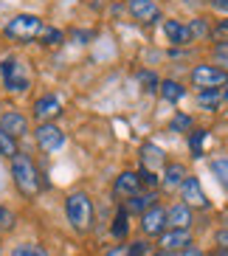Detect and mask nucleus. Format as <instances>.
Returning a JSON list of instances; mask_svg holds the SVG:
<instances>
[{
    "label": "nucleus",
    "mask_w": 228,
    "mask_h": 256,
    "mask_svg": "<svg viewBox=\"0 0 228 256\" xmlns=\"http://www.w3.org/2000/svg\"><path fill=\"white\" fill-rule=\"evenodd\" d=\"M37 144H40V150H46V152H56L62 150V144H65V132H62L56 124H40L37 127Z\"/></svg>",
    "instance_id": "6"
},
{
    "label": "nucleus",
    "mask_w": 228,
    "mask_h": 256,
    "mask_svg": "<svg viewBox=\"0 0 228 256\" xmlns=\"http://www.w3.org/2000/svg\"><path fill=\"white\" fill-rule=\"evenodd\" d=\"M146 254V242H132L127 245V256H144Z\"/></svg>",
    "instance_id": "30"
},
{
    "label": "nucleus",
    "mask_w": 228,
    "mask_h": 256,
    "mask_svg": "<svg viewBox=\"0 0 228 256\" xmlns=\"http://www.w3.org/2000/svg\"><path fill=\"white\" fill-rule=\"evenodd\" d=\"M127 8H130V14H132V20H138V23H155V20H160V8L155 0H130Z\"/></svg>",
    "instance_id": "7"
},
{
    "label": "nucleus",
    "mask_w": 228,
    "mask_h": 256,
    "mask_svg": "<svg viewBox=\"0 0 228 256\" xmlns=\"http://www.w3.org/2000/svg\"><path fill=\"white\" fill-rule=\"evenodd\" d=\"M164 228H166V211L160 208V206H152L141 217V231L146 236H158V234H164Z\"/></svg>",
    "instance_id": "9"
},
{
    "label": "nucleus",
    "mask_w": 228,
    "mask_h": 256,
    "mask_svg": "<svg viewBox=\"0 0 228 256\" xmlns=\"http://www.w3.org/2000/svg\"><path fill=\"white\" fill-rule=\"evenodd\" d=\"M107 256H127V245H118V248H113Z\"/></svg>",
    "instance_id": "36"
},
{
    "label": "nucleus",
    "mask_w": 228,
    "mask_h": 256,
    "mask_svg": "<svg viewBox=\"0 0 228 256\" xmlns=\"http://www.w3.org/2000/svg\"><path fill=\"white\" fill-rule=\"evenodd\" d=\"M40 40H42L46 46H60V42H62V31H56V28H46L42 34H40Z\"/></svg>",
    "instance_id": "28"
},
{
    "label": "nucleus",
    "mask_w": 228,
    "mask_h": 256,
    "mask_svg": "<svg viewBox=\"0 0 228 256\" xmlns=\"http://www.w3.org/2000/svg\"><path fill=\"white\" fill-rule=\"evenodd\" d=\"M183 256H203V254H200L198 248H186V250H183Z\"/></svg>",
    "instance_id": "37"
},
{
    "label": "nucleus",
    "mask_w": 228,
    "mask_h": 256,
    "mask_svg": "<svg viewBox=\"0 0 228 256\" xmlns=\"http://www.w3.org/2000/svg\"><path fill=\"white\" fill-rule=\"evenodd\" d=\"M65 217H68V222L74 226V231H79V234L90 231V226H93L90 197L84 194V192H70V194L65 197Z\"/></svg>",
    "instance_id": "1"
},
{
    "label": "nucleus",
    "mask_w": 228,
    "mask_h": 256,
    "mask_svg": "<svg viewBox=\"0 0 228 256\" xmlns=\"http://www.w3.org/2000/svg\"><path fill=\"white\" fill-rule=\"evenodd\" d=\"M46 31L42 20L37 14H17L12 17L6 26H3V34L14 42H31V40H40V34Z\"/></svg>",
    "instance_id": "3"
},
{
    "label": "nucleus",
    "mask_w": 228,
    "mask_h": 256,
    "mask_svg": "<svg viewBox=\"0 0 228 256\" xmlns=\"http://www.w3.org/2000/svg\"><path fill=\"white\" fill-rule=\"evenodd\" d=\"M212 172L217 174V180L222 183V188H228V158H214L212 160Z\"/></svg>",
    "instance_id": "23"
},
{
    "label": "nucleus",
    "mask_w": 228,
    "mask_h": 256,
    "mask_svg": "<svg viewBox=\"0 0 228 256\" xmlns=\"http://www.w3.org/2000/svg\"><path fill=\"white\" fill-rule=\"evenodd\" d=\"M0 183H3V180H0Z\"/></svg>",
    "instance_id": "40"
},
{
    "label": "nucleus",
    "mask_w": 228,
    "mask_h": 256,
    "mask_svg": "<svg viewBox=\"0 0 228 256\" xmlns=\"http://www.w3.org/2000/svg\"><path fill=\"white\" fill-rule=\"evenodd\" d=\"M220 96H222V102H228V82L222 84V90H220Z\"/></svg>",
    "instance_id": "38"
},
{
    "label": "nucleus",
    "mask_w": 228,
    "mask_h": 256,
    "mask_svg": "<svg viewBox=\"0 0 228 256\" xmlns=\"http://www.w3.org/2000/svg\"><path fill=\"white\" fill-rule=\"evenodd\" d=\"M214 56H217V62L222 65V70L228 68V42H217L214 46Z\"/></svg>",
    "instance_id": "29"
},
{
    "label": "nucleus",
    "mask_w": 228,
    "mask_h": 256,
    "mask_svg": "<svg viewBox=\"0 0 228 256\" xmlns=\"http://www.w3.org/2000/svg\"><path fill=\"white\" fill-rule=\"evenodd\" d=\"M60 113H62V104L54 93H46V96H40L37 102H34V116H37L42 124H48V121L56 118Z\"/></svg>",
    "instance_id": "10"
},
{
    "label": "nucleus",
    "mask_w": 228,
    "mask_h": 256,
    "mask_svg": "<svg viewBox=\"0 0 228 256\" xmlns=\"http://www.w3.org/2000/svg\"><path fill=\"white\" fill-rule=\"evenodd\" d=\"M12 256H48V250L37 242H20L12 248Z\"/></svg>",
    "instance_id": "20"
},
{
    "label": "nucleus",
    "mask_w": 228,
    "mask_h": 256,
    "mask_svg": "<svg viewBox=\"0 0 228 256\" xmlns=\"http://www.w3.org/2000/svg\"><path fill=\"white\" fill-rule=\"evenodd\" d=\"M214 37H220V40H226V37H228V20L217 23V28H214Z\"/></svg>",
    "instance_id": "33"
},
{
    "label": "nucleus",
    "mask_w": 228,
    "mask_h": 256,
    "mask_svg": "<svg viewBox=\"0 0 228 256\" xmlns=\"http://www.w3.org/2000/svg\"><path fill=\"white\" fill-rule=\"evenodd\" d=\"M169 130H172V132H186V130H192V118L189 116H175V118L169 121Z\"/></svg>",
    "instance_id": "27"
},
{
    "label": "nucleus",
    "mask_w": 228,
    "mask_h": 256,
    "mask_svg": "<svg viewBox=\"0 0 228 256\" xmlns=\"http://www.w3.org/2000/svg\"><path fill=\"white\" fill-rule=\"evenodd\" d=\"M180 188H183L186 206H198V208H206V206H208V197H206V192H203V186H200L198 178H186Z\"/></svg>",
    "instance_id": "11"
},
{
    "label": "nucleus",
    "mask_w": 228,
    "mask_h": 256,
    "mask_svg": "<svg viewBox=\"0 0 228 256\" xmlns=\"http://www.w3.org/2000/svg\"><path fill=\"white\" fill-rule=\"evenodd\" d=\"M116 194L118 197H136L141 194V174L136 172H122L118 178H116Z\"/></svg>",
    "instance_id": "13"
},
{
    "label": "nucleus",
    "mask_w": 228,
    "mask_h": 256,
    "mask_svg": "<svg viewBox=\"0 0 228 256\" xmlns=\"http://www.w3.org/2000/svg\"><path fill=\"white\" fill-rule=\"evenodd\" d=\"M214 8H220V12H228V0H208Z\"/></svg>",
    "instance_id": "35"
},
{
    "label": "nucleus",
    "mask_w": 228,
    "mask_h": 256,
    "mask_svg": "<svg viewBox=\"0 0 228 256\" xmlns=\"http://www.w3.org/2000/svg\"><path fill=\"white\" fill-rule=\"evenodd\" d=\"M0 76H3L6 90H12V93H23V90H28V84H31L26 65L20 60H14V56H6L0 62Z\"/></svg>",
    "instance_id": "4"
},
{
    "label": "nucleus",
    "mask_w": 228,
    "mask_h": 256,
    "mask_svg": "<svg viewBox=\"0 0 228 256\" xmlns=\"http://www.w3.org/2000/svg\"><path fill=\"white\" fill-rule=\"evenodd\" d=\"M152 206H155V194H136V197H130V203L124 206L127 211H150Z\"/></svg>",
    "instance_id": "21"
},
{
    "label": "nucleus",
    "mask_w": 228,
    "mask_h": 256,
    "mask_svg": "<svg viewBox=\"0 0 228 256\" xmlns=\"http://www.w3.org/2000/svg\"><path fill=\"white\" fill-rule=\"evenodd\" d=\"M214 256H228V248H220V250H217Z\"/></svg>",
    "instance_id": "39"
},
{
    "label": "nucleus",
    "mask_w": 228,
    "mask_h": 256,
    "mask_svg": "<svg viewBox=\"0 0 228 256\" xmlns=\"http://www.w3.org/2000/svg\"><path fill=\"white\" fill-rule=\"evenodd\" d=\"M217 245H220V248H228V228H220V231H217Z\"/></svg>",
    "instance_id": "34"
},
{
    "label": "nucleus",
    "mask_w": 228,
    "mask_h": 256,
    "mask_svg": "<svg viewBox=\"0 0 228 256\" xmlns=\"http://www.w3.org/2000/svg\"><path fill=\"white\" fill-rule=\"evenodd\" d=\"M220 102H222V96L217 90H203L198 96V104L203 107V110H217V107H220Z\"/></svg>",
    "instance_id": "22"
},
{
    "label": "nucleus",
    "mask_w": 228,
    "mask_h": 256,
    "mask_svg": "<svg viewBox=\"0 0 228 256\" xmlns=\"http://www.w3.org/2000/svg\"><path fill=\"white\" fill-rule=\"evenodd\" d=\"M141 186H158V174L144 169V172H141Z\"/></svg>",
    "instance_id": "31"
},
{
    "label": "nucleus",
    "mask_w": 228,
    "mask_h": 256,
    "mask_svg": "<svg viewBox=\"0 0 228 256\" xmlns=\"http://www.w3.org/2000/svg\"><path fill=\"white\" fill-rule=\"evenodd\" d=\"M158 90H160V96L166 98V102H180V98H183V93H186V90H183V84H180V82H172V79H166V82H160V88H158Z\"/></svg>",
    "instance_id": "18"
},
{
    "label": "nucleus",
    "mask_w": 228,
    "mask_h": 256,
    "mask_svg": "<svg viewBox=\"0 0 228 256\" xmlns=\"http://www.w3.org/2000/svg\"><path fill=\"white\" fill-rule=\"evenodd\" d=\"M0 132H6L8 138H23L26 132H28V118H26L23 113H3L0 116Z\"/></svg>",
    "instance_id": "8"
},
{
    "label": "nucleus",
    "mask_w": 228,
    "mask_h": 256,
    "mask_svg": "<svg viewBox=\"0 0 228 256\" xmlns=\"http://www.w3.org/2000/svg\"><path fill=\"white\" fill-rule=\"evenodd\" d=\"M14 226H17L14 211H12V208H6V206H0V234H3V231H12Z\"/></svg>",
    "instance_id": "24"
},
{
    "label": "nucleus",
    "mask_w": 228,
    "mask_h": 256,
    "mask_svg": "<svg viewBox=\"0 0 228 256\" xmlns=\"http://www.w3.org/2000/svg\"><path fill=\"white\" fill-rule=\"evenodd\" d=\"M141 158H144V169L155 172V166H158V164H164V152H160L158 146H152V144H146L144 150H141Z\"/></svg>",
    "instance_id": "17"
},
{
    "label": "nucleus",
    "mask_w": 228,
    "mask_h": 256,
    "mask_svg": "<svg viewBox=\"0 0 228 256\" xmlns=\"http://www.w3.org/2000/svg\"><path fill=\"white\" fill-rule=\"evenodd\" d=\"M189 174H186V166L183 164H166V169H164V188H180L183 180H186Z\"/></svg>",
    "instance_id": "16"
},
{
    "label": "nucleus",
    "mask_w": 228,
    "mask_h": 256,
    "mask_svg": "<svg viewBox=\"0 0 228 256\" xmlns=\"http://www.w3.org/2000/svg\"><path fill=\"white\" fill-rule=\"evenodd\" d=\"M0 155H6V158H14V155H17L14 138H8L6 132H0Z\"/></svg>",
    "instance_id": "25"
},
{
    "label": "nucleus",
    "mask_w": 228,
    "mask_h": 256,
    "mask_svg": "<svg viewBox=\"0 0 228 256\" xmlns=\"http://www.w3.org/2000/svg\"><path fill=\"white\" fill-rule=\"evenodd\" d=\"M141 82H144L146 84V88H144V90H158V79H155V74H141Z\"/></svg>",
    "instance_id": "32"
},
{
    "label": "nucleus",
    "mask_w": 228,
    "mask_h": 256,
    "mask_svg": "<svg viewBox=\"0 0 228 256\" xmlns=\"http://www.w3.org/2000/svg\"><path fill=\"white\" fill-rule=\"evenodd\" d=\"M164 31H166V37H169L172 46H189L192 40H194L189 26L178 23V20H166V23H164Z\"/></svg>",
    "instance_id": "14"
},
{
    "label": "nucleus",
    "mask_w": 228,
    "mask_h": 256,
    "mask_svg": "<svg viewBox=\"0 0 228 256\" xmlns=\"http://www.w3.org/2000/svg\"><path fill=\"white\" fill-rule=\"evenodd\" d=\"M127 234H130V211L118 208V214H116V220H113V236L116 240H124Z\"/></svg>",
    "instance_id": "19"
},
{
    "label": "nucleus",
    "mask_w": 228,
    "mask_h": 256,
    "mask_svg": "<svg viewBox=\"0 0 228 256\" xmlns=\"http://www.w3.org/2000/svg\"><path fill=\"white\" fill-rule=\"evenodd\" d=\"M192 82L200 90H217L220 84L228 82V70L217 68V65H198L192 70Z\"/></svg>",
    "instance_id": "5"
},
{
    "label": "nucleus",
    "mask_w": 228,
    "mask_h": 256,
    "mask_svg": "<svg viewBox=\"0 0 228 256\" xmlns=\"http://www.w3.org/2000/svg\"><path fill=\"white\" fill-rule=\"evenodd\" d=\"M12 178H14V186L20 188L23 197H34L40 192V172H37V166L31 164L28 155L17 152L12 158Z\"/></svg>",
    "instance_id": "2"
},
{
    "label": "nucleus",
    "mask_w": 228,
    "mask_h": 256,
    "mask_svg": "<svg viewBox=\"0 0 228 256\" xmlns=\"http://www.w3.org/2000/svg\"><path fill=\"white\" fill-rule=\"evenodd\" d=\"M203 141H206V132H203V130H194L192 138H189V146H192V152H194V158L203 155Z\"/></svg>",
    "instance_id": "26"
},
{
    "label": "nucleus",
    "mask_w": 228,
    "mask_h": 256,
    "mask_svg": "<svg viewBox=\"0 0 228 256\" xmlns=\"http://www.w3.org/2000/svg\"><path fill=\"white\" fill-rule=\"evenodd\" d=\"M166 226L169 228H180V231H189L192 226V211L186 203H178L166 211Z\"/></svg>",
    "instance_id": "15"
},
{
    "label": "nucleus",
    "mask_w": 228,
    "mask_h": 256,
    "mask_svg": "<svg viewBox=\"0 0 228 256\" xmlns=\"http://www.w3.org/2000/svg\"><path fill=\"white\" fill-rule=\"evenodd\" d=\"M189 242H192V234L180 231V228H172V231L160 234V250H169V254H175L180 248H189Z\"/></svg>",
    "instance_id": "12"
}]
</instances>
